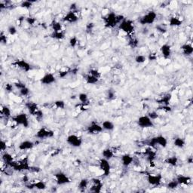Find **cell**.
<instances>
[{
	"instance_id": "61",
	"label": "cell",
	"mask_w": 193,
	"mask_h": 193,
	"mask_svg": "<svg viewBox=\"0 0 193 193\" xmlns=\"http://www.w3.org/2000/svg\"><path fill=\"white\" fill-rule=\"evenodd\" d=\"M23 181L25 182V183H26L27 181H29V178H28V177L26 175H25L24 177H23Z\"/></svg>"
},
{
	"instance_id": "40",
	"label": "cell",
	"mask_w": 193,
	"mask_h": 193,
	"mask_svg": "<svg viewBox=\"0 0 193 193\" xmlns=\"http://www.w3.org/2000/svg\"><path fill=\"white\" fill-rule=\"evenodd\" d=\"M179 186L180 185H179L178 182L177 181V180H174L170 181L167 184V188L169 189H175Z\"/></svg>"
},
{
	"instance_id": "34",
	"label": "cell",
	"mask_w": 193,
	"mask_h": 193,
	"mask_svg": "<svg viewBox=\"0 0 193 193\" xmlns=\"http://www.w3.org/2000/svg\"><path fill=\"white\" fill-rule=\"evenodd\" d=\"M51 29H53L54 32H59V31L63 30V26H62L61 23L55 20L52 21L51 23Z\"/></svg>"
},
{
	"instance_id": "50",
	"label": "cell",
	"mask_w": 193,
	"mask_h": 193,
	"mask_svg": "<svg viewBox=\"0 0 193 193\" xmlns=\"http://www.w3.org/2000/svg\"><path fill=\"white\" fill-rule=\"evenodd\" d=\"M70 70H60L59 72V77L60 79H64L69 73H70Z\"/></svg>"
},
{
	"instance_id": "44",
	"label": "cell",
	"mask_w": 193,
	"mask_h": 193,
	"mask_svg": "<svg viewBox=\"0 0 193 193\" xmlns=\"http://www.w3.org/2000/svg\"><path fill=\"white\" fill-rule=\"evenodd\" d=\"M33 1H23V2H21V8H26V9H29L31 7L33 6Z\"/></svg>"
},
{
	"instance_id": "35",
	"label": "cell",
	"mask_w": 193,
	"mask_h": 193,
	"mask_svg": "<svg viewBox=\"0 0 193 193\" xmlns=\"http://www.w3.org/2000/svg\"><path fill=\"white\" fill-rule=\"evenodd\" d=\"M79 100L80 102L81 103L83 106H86L88 105V103H89V100H88V96L86 93H80L78 96Z\"/></svg>"
},
{
	"instance_id": "58",
	"label": "cell",
	"mask_w": 193,
	"mask_h": 193,
	"mask_svg": "<svg viewBox=\"0 0 193 193\" xmlns=\"http://www.w3.org/2000/svg\"><path fill=\"white\" fill-rule=\"evenodd\" d=\"M13 86H14V84L8 83V84H5V90H6L7 91H8V92H11V91H13Z\"/></svg>"
},
{
	"instance_id": "28",
	"label": "cell",
	"mask_w": 193,
	"mask_h": 193,
	"mask_svg": "<svg viewBox=\"0 0 193 193\" xmlns=\"http://www.w3.org/2000/svg\"><path fill=\"white\" fill-rule=\"evenodd\" d=\"M2 161H4V163H5L7 166L9 165L12 162H13L14 161V157L12 156V154H10V153H7V152H4L2 156Z\"/></svg>"
},
{
	"instance_id": "36",
	"label": "cell",
	"mask_w": 193,
	"mask_h": 193,
	"mask_svg": "<svg viewBox=\"0 0 193 193\" xmlns=\"http://www.w3.org/2000/svg\"><path fill=\"white\" fill-rule=\"evenodd\" d=\"M174 145L177 148L180 149H183L186 145V141L182 137H177L174 139Z\"/></svg>"
},
{
	"instance_id": "22",
	"label": "cell",
	"mask_w": 193,
	"mask_h": 193,
	"mask_svg": "<svg viewBox=\"0 0 193 193\" xmlns=\"http://www.w3.org/2000/svg\"><path fill=\"white\" fill-rule=\"evenodd\" d=\"M35 146V143L30 140H24L22 141L18 146V149L21 151H25V150H29L32 149Z\"/></svg>"
},
{
	"instance_id": "3",
	"label": "cell",
	"mask_w": 193,
	"mask_h": 193,
	"mask_svg": "<svg viewBox=\"0 0 193 193\" xmlns=\"http://www.w3.org/2000/svg\"><path fill=\"white\" fill-rule=\"evenodd\" d=\"M26 109H28L29 113L32 115L36 117V119H37L38 120H41L43 118L44 113L42 112V110L41 109H39V106L34 102L32 101H29L26 103Z\"/></svg>"
},
{
	"instance_id": "27",
	"label": "cell",
	"mask_w": 193,
	"mask_h": 193,
	"mask_svg": "<svg viewBox=\"0 0 193 193\" xmlns=\"http://www.w3.org/2000/svg\"><path fill=\"white\" fill-rule=\"evenodd\" d=\"M183 24V21L177 17H171L169 19V26L171 27H177Z\"/></svg>"
},
{
	"instance_id": "11",
	"label": "cell",
	"mask_w": 193,
	"mask_h": 193,
	"mask_svg": "<svg viewBox=\"0 0 193 193\" xmlns=\"http://www.w3.org/2000/svg\"><path fill=\"white\" fill-rule=\"evenodd\" d=\"M67 143L73 147L79 148L82 145V140L76 134H70L67 137Z\"/></svg>"
},
{
	"instance_id": "6",
	"label": "cell",
	"mask_w": 193,
	"mask_h": 193,
	"mask_svg": "<svg viewBox=\"0 0 193 193\" xmlns=\"http://www.w3.org/2000/svg\"><path fill=\"white\" fill-rule=\"evenodd\" d=\"M148 146L149 147H155L156 145L161 146L162 148H166L167 146V140L165 136L162 135H159L153 137L148 141Z\"/></svg>"
},
{
	"instance_id": "48",
	"label": "cell",
	"mask_w": 193,
	"mask_h": 193,
	"mask_svg": "<svg viewBox=\"0 0 193 193\" xmlns=\"http://www.w3.org/2000/svg\"><path fill=\"white\" fill-rule=\"evenodd\" d=\"M29 88H27V87H24V88H23L22 89L19 90V92H20V94H21V96H23V97H26V96L29 95Z\"/></svg>"
},
{
	"instance_id": "20",
	"label": "cell",
	"mask_w": 193,
	"mask_h": 193,
	"mask_svg": "<svg viewBox=\"0 0 193 193\" xmlns=\"http://www.w3.org/2000/svg\"><path fill=\"white\" fill-rule=\"evenodd\" d=\"M26 187L29 189H37L39 190H44L45 189L47 185L44 181H37L36 183L30 184H26Z\"/></svg>"
},
{
	"instance_id": "62",
	"label": "cell",
	"mask_w": 193,
	"mask_h": 193,
	"mask_svg": "<svg viewBox=\"0 0 193 193\" xmlns=\"http://www.w3.org/2000/svg\"><path fill=\"white\" fill-rule=\"evenodd\" d=\"M187 161H188V163H189V164H192V161H193V159H192V157L189 158V159H187Z\"/></svg>"
},
{
	"instance_id": "47",
	"label": "cell",
	"mask_w": 193,
	"mask_h": 193,
	"mask_svg": "<svg viewBox=\"0 0 193 193\" xmlns=\"http://www.w3.org/2000/svg\"><path fill=\"white\" fill-rule=\"evenodd\" d=\"M148 116L150 118V119H152V120H156V119H159V114L157 113V112H156V111H151V112H149V113H148Z\"/></svg>"
},
{
	"instance_id": "19",
	"label": "cell",
	"mask_w": 193,
	"mask_h": 193,
	"mask_svg": "<svg viewBox=\"0 0 193 193\" xmlns=\"http://www.w3.org/2000/svg\"><path fill=\"white\" fill-rule=\"evenodd\" d=\"M161 53L162 54L163 57L164 59H169L171 56V53H172V51H171V47H170V45L168 44H164L161 46L160 48Z\"/></svg>"
},
{
	"instance_id": "51",
	"label": "cell",
	"mask_w": 193,
	"mask_h": 193,
	"mask_svg": "<svg viewBox=\"0 0 193 193\" xmlns=\"http://www.w3.org/2000/svg\"><path fill=\"white\" fill-rule=\"evenodd\" d=\"M107 98L109 100H113L115 98V94L113 91L112 90H108L107 91Z\"/></svg>"
},
{
	"instance_id": "52",
	"label": "cell",
	"mask_w": 193,
	"mask_h": 193,
	"mask_svg": "<svg viewBox=\"0 0 193 193\" xmlns=\"http://www.w3.org/2000/svg\"><path fill=\"white\" fill-rule=\"evenodd\" d=\"M13 84H14V86H15L16 88H18V90H21V89H22L23 88H24V87H26V84L23 82H21V81L15 82Z\"/></svg>"
},
{
	"instance_id": "37",
	"label": "cell",
	"mask_w": 193,
	"mask_h": 193,
	"mask_svg": "<svg viewBox=\"0 0 193 193\" xmlns=\"http://www.w3.org/2000/svg\"><path fill=\"white\" fill-rule=\"evenodd\" d=\"M88 184H89V180L86 178H83L79 181L78 187L81 191H84V190H85L87 189Z\"/></svg>"
},
{
	"instance_id": "9",
	"label": "cell",
	"mask_w": 193,
	"mask_h": 193,
	"mask_svg": "<svg viewBox=\"0 0 193 193\" xmlns=\"http://www.w3.org/2000/svg\"><path fill=\"white\" fill-rule=\"evenodd\" d=\"M54 136V133L53 131L48 129L45 127L41 128L36 134V137L40 140H45L47 138H52Z\"/></svg>"
},
{
	"instance_id": "33",
	"label": "cell",
	"mask_w": 193,
	"mask_h": 193,
	"mask_svg": "<svg viewBox=\"0 0 193 193\" xmlns=\"http://www.w3.org/2000/svg\"><path fill=\"white\" fill-rule=\"evenodd\" d=\"M1 113H2V116L5 117V119H9L12 117V110L8 106H2Z\"/></svg>"
},
{
	"instance_id": "56",
	"label": "cell",
	"mask_w": 193,
	"mask_h": 193,
	"mask_svg": "<svg viewBox=\"0 0 193 193\" xmlns=\"http://www.w3.org/2000/svg\"><path fill=\"white\" fill-rule=\"evenodd\" d=\"M0 42H2V44H6L7 43V37L5 35H4V33H1V36H0Z\"/></svg>"
},
{
	"instance_id": "46",
	"label": "cell",
	"mask_w": 193,
	"mask_h": 193,
	"mask_svg": "<svg viewBox=\"0 0 193 193\" xmlns=\"http://www.w3.org/2000/svg\"><path fill=\"white\" fill-rule=\"evenodd\" d=\"M8 33H9L11 36H15V34H17L18 33V29H17L16 26H14V25H10L8 27Z\"/></svg>"
},
{
	"instance_id": "26",
	"label": "cell",
	"mask_w": 193,
	"mask_h": 193,
	"mask_svg": "<svg viewBox=\"0 0 193 193\" xmlns=\"http://www.w3.org/2000/svg\"><path fill=\"white\" fill-rule=\"evenodd\" d=\"M172 99V94H164L163 97L160 98L159 100H158L157 103H158L161 104V105H164V106H169L170 101Z\"/></svg>"
},
{
	"instance_id": "39",
	"label": "cell",
	"mask_w": 193,
	"mask_h": 193,
	"mask_svg": "<svg viewBox=\"0 0 193 193\" xmlns=\"http://www.w3.org/2000/svg\"><path fill=\"white\" fill-rule=\"evenodd\" d=\"M134 60L138 64H142V63H145L146 61V57L145 55H143V54H138L135 57Z\"/></svg>"
},
{
	"instance_id": "60",
	"label": "cell",
	"mask_w": 193,
	"mask_h": 193,
	"mask_svg": "<svg viewBox=\"0 0 193 193\" xmlns=\"http://www.w3.org/2000/svg\"><path fill=\"white\" fill-rule=\"evenodd\" d=\"M148 58H149V60H156V58H157V56L156 54H150Z\"/></svg>"
},
{
	"instance_id": "14",
	"label": "cell",
	"mask_w": 193,
	"mask_h": 193,
	"mask_svg": "<svg viewBox=\"0 0 193 193\" xmlns=\"http://www.w3.org/2000/svg\"><path fill=\"white\" fill-rule=\"evenodd\" d=\"M162 181V176L161 174H148L147 182L149 185L153 186H159Z\"/></svg>"
},
{
	"instance_id": "59",
	"label": "cell",
	"mask_w": 193,
	"mask_h": 193,
	"mask_svg": "<svg viewBox=\"0 0 193 193\" xmlns=\"http://www.w3.org/2000/svg\"><path fill=\"white\" fill-rule=\"evenodd\" d=\"M70 11H73V12H76L77 11V6L76 3H73L70 5Z\"/></svg>"
},
{
	"instance_id": "1",
	"label": "cell",
	"mask_w": 193,
	"mask_h": 193,
	"mask_svg": "<svg viewBox=\"0 0 193 193\" xmlns=\"http://www.w3.org/2000/svg\"><path fill=\"white\" fill-rule=\"evenodd\" d=\"M122 15H116L115 12H109L103 18L105 26L107 28H114L125 19Z\"/></svg>"
},
{
	"instance_id": "23",
	"label": "cell",
	"mask_w": 193,
	"mask_h": 193,
	"mask_svg": "<svg viewBox=\"0 0 193 193\" xmlns=\"http://www.w3.org/2000/svg\"><path fill=\"white\" fill-rule=\"evenodd\" d=\"M144 155L146 156V159L148 160L149 163L153 162L155 159H156V156H157V154H156V152H155L154 150L152 149V147L147 148L145 151Z\"/></svg>"
},
{
	"instance_id": "17",
	"label": "cell",
	"mask_w": 193,
	"mask_h": 193,
	"mask_svg": "<svg viewBox=\"0 0 193 193\" xmlns=\"http://www.w3.org/2000/svg\"><path fill=\"white\" fill-rule=\"evenodd\" d=\"M63 21L64 22H67V23H76L77 21H79V16L77 15V12L70 11V12L66 14L65 16L63 17Z\"/></svg>"
},
{
	"instance_id": "8",
	"label": "cell",
	"mask_w": 193,
	"mask_h": 193,
	"mask_svg": "<svg viewBox=\"0 0 193 193\" xmlns=\"http://www.w3.org/2000/svg\"><path fill=\"white\" fill-rule=\"evenodd\" d=\"M137 125L142 128H153L155 126L153 121L147 115H141L139 117V119H137Z\"/></svg>"
},
{
	"instance_id": "4",
	"label": "cell",
	"mask_w": 193,
	"mask_h": 193,
	"mask_svg": "<svg viewBox=\"0 0 193 193\" xmlns=\"http://www.w3.org/2000/svg\"><path fill=\"white\" fill-rule=\"evenodd\" d=\"M119 29L127 34H132L134 32L135 29L134 22L130 19L125 18L119 24Z\"/></svg>"
},
{
	"instance_id": "15",
	"label": "cell",
	"mask_w": 193,
	"mask_h": 193,
	"mask_svg": "<svg viewBox=\"0 0 193 193\" xmlns=\"http://www.w3.org/2000/svg\"><path fill=\"white\" fill-rule=\"evenodd\" d=\"M56 81L54 75L51 73H47L40 79V82L44 85H50Z\"/></svg>"
},
{
	"instance_id": "13",
	"label": "cell",
	"mask_w": 193,
	"mask_h": 193,
	"mask_svg": "<svg viewBox=\"0 0 193 193\" xmlns=\"http://www.w3.org/2000/svg\"><path fill=\"white\" fill-rule=\"evenodd\" d=\"M12 65L21 69V70L24 71L25 73H28V72H29L32 70V67H31L30 63L25 60H20V59H18V60H15V62L12 63Z\"/></svg>"
},
{
	"instance_id": "49",
	"label": "cell",
	"mask_w": 193,
	"mask_h": 193,
	"mask_svg": "<svg viewBox=\"0 0 193 193\" xmlns=\"http://www.w3.org/2000/svg\"><path fill=\"white\" fill-rule=\"evenodd\" d=\"M25 21H26V23L29 25H30V26L34 25L35 23L36 22V19L35 18H33V17H27V18H25Z\"/></svg>"
},
{
	"instance_id": "42",
	"label": "cell",
	"mask_w": 193,
	"mask_h": 193,
	"mask_svg": "<svg viewBox=\"0 0 193 193\" xmlns=\"http://www.w3.org/2000/svg\"><path fill=\"white\" fill-rule=\"evenodd\" d=\"M54 106H55L56 108L57 109H65L66 106V103L65 102L62 100H58V101H56L54 103Z\"/></svg>"
},
{
	"instance_id": "18",
	"label": "cell",
	"mask_w": 193,
	"mask_h": 193,
	"mask_svg": "<svg viewBox=\"0 0 193 193\" xmlns=\"http://www.w3.org/2000/svg\"><path fill=\"white\" fill-rule=\"evenodd\" d=\"M91 180H92L93 184H94V185H93L92 187L90 189V191L93 192H94V193L101 192L103 186L102 181H101L100 179H98V178H94V179H92Z\"/></svg>"
},
{
	"instance_id": "54",
	"label": "cell",
	"mask_w": 193,
	"mask_h": 193,
	"mask_svg": "<svg viewBox=\"0 0 193 193\" xmlns=\"http://www.w3.org/2000/svg\"><path fill=\"white\" fill-rule=\"evenodd\" d=\"M156 29H157L159 32H160L161 33H163V34L167 32V29H166L165 27H163V26H161V25H157V26H156Z\"/></svg>"
},
{
	"instance_id": "55",
	"label": "cell",
	"mask_w": 193,
	"mask_h": 193,
	"mask_svg": "<svg viewBox=\"0 0 193 193\" xmlns=\"http://www.w3.org/2000/svg\"><path fill=\"white\" fill-rule=\"evenodd\" d=\"M0 146H1V152H2V153L5 152V150L7 149L6 142L5 140H1V145H0Z\"/></svg>"
},
{
	"instance_id": "24",
	"label": "cell",
	"mask_w": 193,
	"mask_h": 193,
	"mask_svg": "<svg viewBox=\"0 0 193 193\" xmlns=\"http://www.w3.org/2000/svg\"><path fill=\"white\" fill-rule=\"evenodd\" d=\"M177 181L178 182L179 185H189L191 183V177L188 176L183 175V174H180L176 178Z\"/></svg>"
},
{
	"instance_id": "29",
	"label": "cell",
	"mask_w": 193,
	"mask_h": 193,
	"mask_svg": "<svg viewBox=\"0 0 193 193\" xmlns=\"http://www.w3.org/2000/svg\"><path fill=\"white\" fill-rule=\"evenodd\" d=\"M102 156L103 159H106L109 161L114 157L113 150L109 149V148H106V149H103L102 151Z\"/></svg>"
},
{
	"instance_id": "10",
	"label": "cell",
	"mask_w": 193,
	"mask_h": 193,
	"mask_svg": "<svg viewBox=\"0 0 193 193\" xmlns=\"http://www.w3.org/2000/svg\"><path fill=\"white\" fill-rule=\"evenodd\" d=\"M54 176V178H55L56 183L58 186L66 185V184L70 183L71 182L70 177L65 173L62 172V171H59V172L56 173Z\"/></svg>"
},
{
	"instance_id": "43",
	"label": "cell",
	"mask_w": 193,
	"mask_h": 193,
	"mask_svg": "<svg viewBox=\"0 0 193 193\" xmlns=\"http://www.w3.org/2000/svg\"><path fill=\"white\" fill-rule=\"evenodd\" d=\"M78 38L76 36H72L69 40V44L71 48H75L78 44Z\"/></svg>"
},
{
	"instance_id": "38",
	"label": "cell",
	"mask_w": 193,
	"mask_h": 193,
	"mask_svg": "<svg viewBox=\"0 0 193 193\" xmlns=\"http://www.w3.org/2000/svg\"><path fill=\"white\" fill-rule=\"evenodd\" d=\"M99 80H100L99 79L95 78V77L92 76L90 74H88L86 76H85V81H86L87 84H97V83H98Z\"/></svg>"
},
{
	"instance_id": "45",
	"label": "cell",
	"mask_w": 193,
	"mask_h": 193,
	"mask_svg": "<svg viewBox=\"0 0 193 193\" xmlns=\"http://www.w3.org/2000/svg\"><path fill=\"white\" fill-rule=\"evenodd\" d=\"M138 41L137 39L136 38H131V39L128 41V45L132 48H136L138 45Z\"/></svg>"
},
{
	"instance_id": "32",
	"label": "cell",
	"mask_w": 193,
	"mask_h": 193,
	"mask_svg": "<svg viewBox=\"0 0 193 193\" xmlns=\"http://www.w3.org/2000/svg\"><path fill=\"white\" fill-rule=\"evenodd\" d=\"M164 163H166L167 164L172 166V167H176L178 164V158L177 156H170V157L167 158L164 160Z\"/></svg>"
},
{
	"instance_id": "2",
	"label": "cell",
	"mask_w": 193,
	"mask_h": 193,
	"mask_svg": "<svg viewBox=\"0 0 193 193\" xmlns=\"http://www.w3.org/2000/svg\"><path fill=\"white\" fill-rule=\"evenodd\" d=\"M10 167L13 168L16 171H22V170H30L31 166L29 164V158L26 157L25 159H21L18 161H14L9 164Z\"/></svg>"
},
{
	"instance_id": "57",
	"label": "cell",
	"mask_w": 193,
	"mask_h": 193,
	"mask_svg": "<svg viewBox=\"0 0 193 193\" xmlns=\"http://www.w3.org/2000/svg\"><path fill=\"white\" fill-rule=\"evenodd\" d=\"M94 24L93 23H89L87 24L86 26V30L88 33H91V31L93 30V28H94Z\"/></svg>"
},
{
	"instance_id": "53",
	"label": "cell",
	"mask_w": 193,
	"mask_h": 193,
	"mask_svg": "<svg viewBox=\"0 0 193 193\" xmlns=\"http://www.w3.org/2000/svg\"><path fill=\"white\" fill-rule=\"evenodd\" d=\"M159 109H161V110L167 112H171V111H172V108H171L170 106H164V105H161L160 107H159Z\"/></svg>"
},
{
	"instance_id": "21",
	"label": "cell",
	"mask_w": 193,
	"mask_h": 193,
	"mask_svg": "<svg viewBox=\"0 0 193 193\" xmlns=\"http://www.w3.org/2000/svg\"><path fill=\"white\" fill-rule=\"evenodd\" d=\"M134 157L130 154H124L121 157V162L124 167H129L133 163Z\"/></svg>"
},
{
	"instance_id": "41",
	"label": "cell",
	"mask_w": 193,
	"mask_h": 193,
	"mask_svg": "<svg viewBox=\"0 0 193 193\" xmlns=\"http://www.w3.org/2000/svg\"><path fill=\"white\" fill-rule=\"evenodd\" d=\"M88 74L91 75L92 76L95 77L97 79H101V73L98 70H96V69H91V70H89L88 72Z\"/></svg>"
},
{
	"instance_id": "16",
	"label": "cell",
	"mask_w": 193,
	"mask_h": 193,
	"mask_svg": "<svg viewBox=\"0 0 193 193\" xmlns=\"http://www.w3.org/2000/svg\"><path fill=\"white\" fill-rule=\"evenodd\" d=\"M103 131L102 125H99L95 122H93L87 128V132L90 134H100Z\"/></svg>"
},
{
	"instance_id": "30",
	"label": "cell",
	"mask_w": 193,
	"mask_h": 193,
	"mask_svg": "<svg viewBox=\"0 0 193 193\" xmlns=\"http://www.w3.org/2000/svg\"><path fill=\"white\" fill-rule=\"evenodd\" d=\"M101 125H102L103 130L108 131H112L114 130V128H115V125H114L113 122L109 120H106L104 122H103Z\"/></svg>"
},
{
	"instance_id": "5",
	"label": "cell",
	"mask_w": 193,
	"mask_h": 193,
	"mask_svg": "<svg viewBox=\"0 0 193 193\" xmlns=\"http://www.w3.org/2000/svg\"><path fill=\"white\" fill-rule=\"evenodd\" d=\"M157 18V14L154 11H149L147 13L145 14L143 16L139 19V23L143 26L145 25H151L154 23Z\"/></svg>"
},
{
	"instance_id": "25",
	"label": "cell",
	"mask_w": 193,
	"mask_h": 193,
	"mask_svg": "<svg viewBox=\"0 0 193 193\" xmlns=\"http://www.w3.org/2000/svg\"><path fill=\"white\" fill-rule=\"evenodd\" d=\"M180 48L185 56H191L193 54V47L190 43H185L180 47Z\"/></svg>"
},
{
	"instance_id": "31",
	"label": "cell",
	"mask_w": 193,
	"mask_h": 193,
	"mask_svg": "<svg viewBox=\"0 0 193 193\" xmlns=\"http://www.w3.org/2000/svg\"><path fill=\"white\" fill-rule=\"evenodd\" d=\"M50 37L57 40H62L65 38V33L64 31H59V32H52L50 35Z\"/></svg>"
},
{
	"instance_id": "7",
	"label": "cell",
	"mask_w": 193,
	"mask_h": 193,
	"mask_svg": "<svg viewBox=\"0 0 193 193\" xmlns=\"http://www.w3.org/2000/svg\"><path fill=\"white\" fill-rule=\"evenodd\" d=\"M12 121L14 122L17 124L18 125H21L23 126V128H28L29 125V119H28V116L26 113L24 112H22V113H19L18 115H15V116H12Z\"/></svg>"
},
{
	"instance_id": "12",
	"label": "cell",
	"mask_w": 193,
	"mask_h": 193,
	"mask_svg": "<svg viewBox=\"0 0 193 193\" xmlns=\"http://www.w3.org/2000/svg\"><path fill=\"white\" fill-rule=\"evenodd\" d=\"M99 167L103 171V174L105 177H108L111 173V164L109 163V160L107 159H102L99 161Z\"/></svg>"
}]
</instances>
